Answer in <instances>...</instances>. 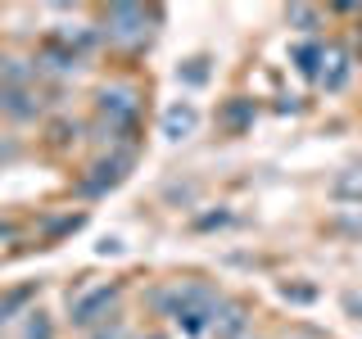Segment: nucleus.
<instances>
[{
    "instance_id": "4",
    "label": "nucleus",
    "mask_w": 362,
    "mask_h": 339,
    "mask_svg": "<svg viewBox=\"0 0 362 339\" xmlns=\"http://www.w3.org/2000/svg\"><path fill=\"white\" fill-rule=\"evenodd\" d=\"M23 339H54V326L45 321V312H32L28 316V331H23Z\"/></svg>"
},
{
    "instance_id": "3",
    "label": "nucleus",
    "mask_w": 362,
    "mask_h": 339,
    "mask_svg": "<svg viewBox=\"0 0 362 339\" xmlns=\"http://www.w3.org/2000/svg\"><path fill=\"white\" fill-rule=\"evenodd\" d=\"M113 294H118V290H109V285H100V290H90V294H86V299H82V303H77V308H73V321H77V326H90V321H95V316H100V312H105V308H109V299H113Z\"/></svg>"
},
{
    "instance_id": "7",
    "label": "nucleus",
    "mask_w": 362,
    "mask_h": 339,
    "mask_svg": "<svg viewBox=\"0 0 362 339\" xmlns=\"http://www.w3.org/2000/svg\"><path fill=\"white\" fill-rule=\"evenodd\" d=\"M150 339H158V335H150Z\"/></svg>"
},
{
    "instance_id": "1",
    "label": "nucleus",
    "mask_w": 362,
    "mask_h": 339,
    "mask_svg": "<svg viewBox=\"0 0 362 339\" xmlns=\"http://www.w3.org/2000/svg\"><path fill=\"white\" fill-rule=\"evenodd\" d=\"M218 122H222L226 136H240L249 122H254V100H226L222 113H218Z\"/></svg>"
},
{
    "instance_id": "6",
    "label": "nucleus",
    "mask_w": 362,
    "mask_h": 339,
    "mask_svg": "<svg viewBox=\"0 0 362 339\" xmlns=\"http://www.w3.org/2000/svg\"><path fill=\"white\" fill-rule=\"evenodd\" d=\"M28 299H32V290H14V294H9L5 303H0V321H9V312H14L18 303H28Z\"/></svg>"
},
{
    "instance_id": "2",
    "label": "nucleus",
    "mask_w": 362,
    "mask_h": 339,
    "mask_svg": "<svg viewBox=\"0 0 362 339\" xmlns=\"http://www.w3.org/2000/svg\"><path fill=\"white\" fill-rule=\"evenodd\" d=\"M195 122H199V113L190 105H173L163 113V136H168V141H186V136L195 131Z\"/></svg>"
},
{
    "instance_id": "5",
    "label": "nucleus",
    "mask_w": 362,
    "mask_h": 339,
    "mask_svg": "<svg viewBox=\"0 0 362 339\" xmlns=\"http://www.w3.org/2000/svg\"><path fill=\"white\" fill-rule=\"evenodd\" d=\"M204 64H209V59H186V64H181V68H177V77H186V82H190V86H199V82H209V68H204Z\"/></svg>"
}]
</instances>
